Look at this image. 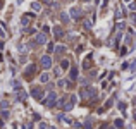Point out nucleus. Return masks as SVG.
Listing matches in <instances>:
<instances>
[{"label": "nucleus", "mask_w": 136, "mask_h": 129, "mask_svg": "<svg viewBox=\"0 0 136 129\" xmlns=\"http://www.w3.org/2000/svg\"><path fill=\"white\" fill-rule=\"evenodd\" d=\"M85 2H90V0H85Z\"/></svg>", "instance_id": "nucleus-17"}, {"label": "nucleus", "mask_w": 136, "mask_h": 129, "mask_svg": "<svg viewBox=\"0 0 136 129\" xmlns=\"http://www.w3.org/2000/svg\"><path fill=\"white\" fill-rule=\"evenodd\" d=\"M40 129H47V124H45V122H41V124H40Z\"/></svg>", "instance_id": "nucleus-14"}, {"label": "nucleus", "mask_w": 136, "mask_h": 129, "mask_svg": "<svg viewBox=\"0 0 136 129\" xmlns=\"http://www.w3.org/2000/svg\"><path fill=\"white\" fill-rule=\"evenodd\" d=\"M71 14H72V17H74V19H78V17H79V14H81V10L74 7V9H71Z\"/></svg>", "instance_id": "nucleus-6"}, {"label": "nucleus", "mask_w": 136, "mask_h": 129, "mask_svg": "<svg viewBox=\"0 0 136 129\" xmlns=\"http://www.w3.org/2000/svg\"><path fill=\"white\" fill-rule=\"evenodd\" d=\"M31 7H33V9H35V10H40V4H36V2H35V4H33Z\"/></svg>", "instance_id": "nucleus-12"}, {"label": "nucleus", "mask_w": 136, "mask_h": 129, "mask_svg": "<svg viewBox=\"0 0 136 129\" xmlns=\"http://www.w3.org/2000/svg\"><path fill=\"white\" fill-rule=\"evenodd\" d=\"M78 78V69H72L71 71V79H76Z\"/></svg>", "instance_id": "nucleus-9"}, {"label": "nucleus", "mask_w": 136, "mask_h": 129, "mask_svg": "<svg viewBox=\"0 0 136 129\" xmlns=\"http://www.w3.org/2000/svg\"><path fill=\"white\" fill-rule=\"evenodd\" d=\"M116 126H119V127H122V126H124V122H122L121 119H117V120H116Z\"/></svg>", "instance_id": "nucleus-11"}, {"label": "nucleus", "mask_w": 136, "mask_h": 129, "mask_svg": "<svg viewBox=\"0 0 136 129\" xmlns=\"http://www.w3.org/2000/svg\"><path fill=\"white\" fill-rule=\"evenodd\" d=\"M48 79H50V76H48V74H41V78H40V81H41V83H47Z\"/></svg>", "instance_id": "nucleus-7"}, {"label": "nucleus", "mask_w": 136, "mask_h": 129, "mask_svg": "<svg viewBox=\"0 0 136 129\" xmlns=\"http://www.w3.org/2000/svg\"><path fill=\"white\" fill-rule=\"evenodd\" d=\"M55 100H57V95H55V93L52 91V93H48V98L45 100L43 103H45L47 107H53V105H55Z\"/></svg>", "instance_id": "nucleus-2"}, {"label": "nucleus", "mask_w": 136, "mask_h": 129, "mask_svg": "<svg viewBox=\"0 0 136 129\" xmlns=\"http://www.w3.org/2000/svg\"><path fill=\"white\" fill-rule=\"evenodd\" d=\"M64 52V47H57V53H62Z\"/></svg>", "instance_id": "nucleus-13"}, {"label": "nucleus", "mask_w": 136, "mask_h": 129, "mask_svg": "<svg viewBox=\"0 0 136 129\" xmlns=\"http://www.w3.org/2000/svg\"><path fill=\"white\" fill-rule=\"evenodd\" d=\"M126 2H129V0H126Z\"/></svg>", "instance_id": "nucleus-18"}, {"label": "nucleus", "mask_w": 136, "mask_h": 129, "mask_svg": "<svg viewBox=\"0 0 136 129\" xmlns=\"http://www.w3.org/2000/svg\"><path fill=\"white\" fill-rule=\"evenodd\" d=\"M69 67V62L67 60H62V69H67Z\"/></svg>", "instance_id": "nucleus-10"}, {"label": "nucleus", "mask_w": 136, "mask_h": 129, "mask_svg": "<svg viewBox=\"0 0 136 129\" xmlns=\"http://www.w3.org/2000/svg\"><path fill=\"white\" fill-rule=\"evenodd\" d=\"M35 40H36V43H40V45H43V43L47 41V35H45V33H38Z\"/></svg>", "instance_id": "nucleus-4"}, {"label": "nucleus", "mask_w": 136, "mask_h": 129, "mask_svg": "<svg viewBox=\"0 0 136 129\" xmlns=\"http://www.w3.org/2000/svg\"><path fill=\"white\" fill-rule=\"evenodd\" d=\"M40 64H41L43 69H50V67H52V57H50V55H43L41 60H40Z\"/></svg>", "instance_id": "nucleus-1"}, {"label": "nucleus", "mask_w": 136, "mask_h": 129, "mask_svg": "<svg viewBox=\"0 0 136 129\" xmlns=\"http://www.w3.org/2000/svg\"><path fill=\"white\" fill-rule=\"evenodd\" d=\"M74 103H76V96L72 95V96L69 98V102H67V103L64 102V110H71V109H72V107H74Z\"/></svg>", "instance_id": "nucleus-3"}, {"label": "nucleus", "mask_w": 136, "mask_h": 129, "mask_svg": "<svg viewBox=\"0 0 136 129\" xmlns=\"http://www.w3.org/2000/svg\"><path fill=\"white\" fill-rule=\"evenodd\" d=\"M47 129H55V127H47Z\"/></svg>", "instance_id": "nucleus-15"}, {"label": "nucleus", "mask_w": 136, "mask_h": 129, "mask_svg": "<svg viewBox=\"0 0 136 129\" xmlns=\"http://www.w3.org/2000/svg\"><path fill=\"white\" fill-rule=\"evenodd\" d=\"M33 71H35V66H29L28 69H26V76H31V74H33Z\"/></svg>", "instance_id": "nucleus-8"}, {"label": "nucleus", "mask_w": 136, "mask_h": 129, "mask_svg": "<svg viewBox=\"0 0 136 129\" xmlns=\"http://www.w3.org/2000/svg\"><path fill=\"white\" fill-rule=\"evenodd\" d=\"M134 120H136V112H134Z\"/></svg>", "instance_id": "nucleus-16"}, {"label": "nucleus", "mask_w": 136, "mask_h": 129, "mask_svg": "<svg viewBox=\"0 0 136 129\" xmlns=\"http://www.w3.org/2000/svg\"><path fill=\"white\" fill-rule=\"evenodd\" d=\"M31 93H33V96H35L36 100H41V98H43V91H41V89H38V88H33V91H31Z\"/></svg>", "instance_id": "nucleus-5"}]
</instances>
